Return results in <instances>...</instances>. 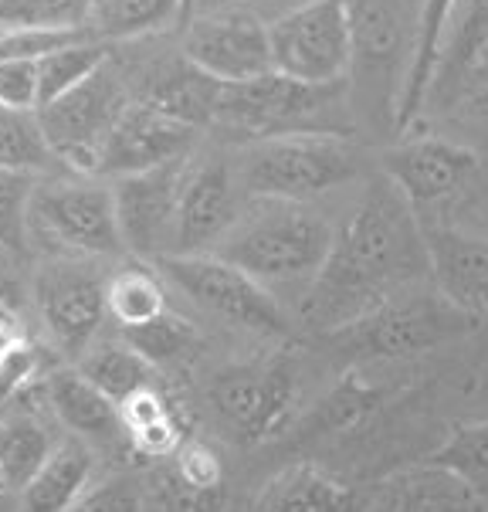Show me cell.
I'll return each mask as SVG.
<instances>
[{"label":"cell","mask_w":488,"mask_h":512,"mask_svg":"<svg viewBox=\"0 0 488 512\" xmlns=\"http://www.w3.org/2000/svg\"><path fill=\"white\" fill-rule=\"evenodd\" d=\"M427 279L424 224L407 197L380 177L336 228L326 265L299 299V323L326 336Z\"/></svg>","instance_id":"1"},{"label":"cell","mask_w":488,"mask_h":512,"mask_svg":"<svg viewBox=\"0 0 488 512\" xmlns=\"http://www.w3.org/2000/svg\"><path fill=\"white\" fill-rule=\"evenodd\" d=\"M336 228L319 211L295 201H261L244 207L238 224L211 255L244 268L261 285H305L322 272Z\"/></svg>","instance_id":"2"},{"label":"cell","mask_w":488,"mask_h":512,"mask_svg":"<svg viewBox=\"0 0 488 512\" xmlns=\"http://www.w3.org/2000/svg\"><path fill=\"white\" fill-rule=\"evenodd\" d=\"M475 326L478 319L451 306L441 292H400L397 299L383 302L319 340L346 367H363V363L421 357L444 343L465 340Z\"/></svg>","instance_id":"3"},{"label":"cell","mask_w":488,"mask_h":512,"mask_svg":"<svg viewBox=\"0 0 488 512\" xmlns=\"http://www.w3.org/2000/svg\"><path fill=\"white\" fill-rule=\"evenodd\" d=\"M360 177V150L346 133H289L255 140L238 160L248 197L305 204Z\"/></svg>","instance_id":"4"},{"label":"cell","mask_w":488,"mask_h":512,"mask_svg":"<svg viewBox=\"0 0 488 512\" xmlns=\"http://www.w3.org/2000/svg\"><path fill=\"white\" fill-rule=\"evenodd\" d=\"M346 92L339 85H309L282 72H268L244 82H221L214 126L234 140H272L289 133H339L333 109Z\"/></svg>","instance_id":"5"},{"label":"cell","mask_w":488,"mask_h":512,"mask_svg":"<svg viewBox=\"0 0 488 512\" xmlns=\"http://www.w3.org/2000/svg\"><path fill=\"white\" fill-rule=\"evenodd\" d=\"M163 282L177 285L194 306L211 312L221 323L244 329L261 340H289L292 319L268 292V285L251 279L244 268L217 255H163L156 258Z\"/></svg>","instance_id":"6"},{"label":"cell","mask_w":488,"mask_h":512,"mask_svg":"<svg viewBox=\"0 0 488 512\" xmlns=\"http://www.w3.org/2000/svg\"><path fill=\"white\" fill-rule=\"evenodd\" d=\"M299 401V370L285 350L238 363L214 377L211 407L224 428L244 445H261L292 424Z\"/></svg>","instance_id":"7"},{"label":"cell","mask_w":488,"mask_h":512,"mask_svg":"<svg viewBox=\"0 0 488 512\" xmlns=\"http://www.w3.org/2000/svg\"><path fill=\"white\" fill-rule=\"evenodd\" d=\"M275 72L309 85L346 82L356 58L350 0H309L268 24Z\"/></svg>","instance_id":"8"},{"label":"cell","mask_w":488,"mask_h":512,"mask_svg":"<svg viewBox=\"0 0 488 512\" xmlns=\"http://www.w3.org/2000/svg\"><path fill=\"white\" fill-rule=\"evenodd\" d=\"M31 228L65 258L126 255L112 184L99 180H51L38 184L31 201Z\"/></svg>","instance_id":"9"},{"label":"cell","mask_w":488,"mask_h":512,"mask_svg":"<svg viewBox=\"0 0 488 512\" xmlns=\"http://www.w3.org/2000/svg\"><path fill=\"white\" fill-rule=\"evenodd\" d=\"M129 99L133 95L122 89L116 72L106 65L102 72L85 78L78 89L38 109L41 129H45L48 146L61 167L78 177H99L102 150H106L112 126Z\"/></svg>","instance_id":"10"},{"label":"cell","mask_w":488,"mask_h":512,"mask_svg":"<svg viewBox=\"0 0 488 512\" xmlns=\"http://www.w3.org/2000/svg\"><path fill=\"white\" fill-rule=\"evenodd\" d=\"M102 275L89 258H51L34 279V302L51 343L68 357H82L109 316Z\"/></svg>","instance_id":"11"},{"label":"cell","mask_w":488,"mask_h":512,"mask_svg":"<svg viewBox=\"0 0 488 512\" xmlns=\"http://www.w3.org/2000/svg\"><path fill=\"white\" fill-rule=\"evenodd\" d=\"M241 197L244 187L228 160L221 156L190 160L167 255H211L224 234L238 224L244 211Z\"/></svg>","instance_id":"12"},{"label":"cell","mask_w":488,"mask_h":512,"mask_svg":"<svg viewBox=\"0 0 488 512\" xmlns=\"http://www.w3.org/2000/svg\"><path fill=\"white\" fill-rule=\"evenodd\" d=\"M187 160L167 163L146 173H129V177L112 180V197H116V218L126 251L143 262H156L170 251L173 224H177L180 187L187 177Z\"/></svg>","instance_id":"13"},{"label":"cell","mask_w":488,"mask_h":512,"mask_svg":"<svg viewBox=\"0 0 488 512\" xmlns=\"http://www.w3.org/2000/svg\"><path fill=\"white\" fill-rule=\"evenodd\" d=\"M200 129L180 123L167 112L146 106V102L129 99L112 126L106 150L99 160V177H129V173H146L167 163L187 160L197 143Z\"/></svg>","instance_id":"14"},{"label":"cell","mask_w":488,"mask_h":512,"mask_svg":"<svg viewBox=\"0 0 488 512\" xmlns=\"http://www.w3.org/2000/svg\"><path fill=\"white\" fill-rule=\"evenodd\" d=\"M380 163H383V177L407 197V204L421 218L424 207L448 201L465 184H472V177L482 167V156L472 146L424 136V140L394 146L390 153H383Z\"/></svg>","instance_id":"15"},{"label":"cell","mask_w":488,"mask_h":512,"mask_svg":"<svg viewBox=\"0 0 488 512\" xmlns=\"http://www.w3.org/2000/svg\"><path fill=\"white\" fill-rule=\"evenodd\" d=\"M183 34V58L221 82L275 72L268 24L255 17H194Z\"/></svg>","instance_id":"16"},{"label":"cell","mask_w":488,"mask_h":512,"mask_svg":"<svg viewBox=\"0 0 488 512\" xmlns=\"http://www.w3.org/2000/svg\"><path fill=\"white\" fill-rule=\"evenodd\" d=\"M431 282L451 306L475 319L488 316V238L448 224H424Z\"/></svg>","instance_id":"17"},{"label":"cell","mask_w":488,"mask_h":512,"mask_svg":"<svg viewBox=\"0 0 488 512\" xmlns=\"http://www.w3.org/2000/svg\"><path fill=\"white\" fill-rule=\"evenodd\" d=\"M48 418L55 414L45 394V377L21 390L14 401L0 404V472L7 489L21 492L58 448L61 438L51 435Z\"/></svg>","instance_id":"18"},{"label":"cell","mask_w":488,"mask_h":512,"mask_svg":"<svg viewBox=\"0 0 488 512\" xmlns=\"http://www.w3.org/2000/svg\"><path fill=\"white\" fill-rule=\"evenodd\" d=\"M363 512H488V502L455 472L421 462L387 475Z\"/></svg>","instance_id":"19"},{"label":"cell","mask_w":488,"mask_h":512,"mask_svg":"<svg viewBox=\"0 0 488 512\" xmlns=\"http://www.w3.org/2000/svg\"><path fill=\"white\" fill-rule=\"evenodd\" d=\"M360 492L312 462L285 465L265 482L251 512H363Z\"/></svg>","instance_id":"20"},{"label":"cell","mask_w":488,"mask_h":512,"mask_svg":"<svg viewBox=\"0 0 488 512\" xmlns=\"http://www.w3.org/2000/svg\"><path fill=\"white\" fill-rule=\"evenodd\" d=\"M129 95L194 129H211L217 95H221V78L200 72L187 58H177V62H167L163 68H153L139 82V89Z\"/></svg>","instance_id":"21"},{"label":"cell","mask_w":488,"mask_h":512,"mask_svg":"<svg viewBox=\"0 0 488 512\" xmlns=\"http://www.w3.org/2000/svg\"><path fill=\"white\" fill-rule=\"evenodd\" d=\"M163 512H224L228 479L211 445L187 438L170 462H163Z\"/></svg>","instance_id":"22"},{"label":"cell","mask_w":488,"mask_h":512,"mask_svg":"<svg viewBox=\"0 0 488 512\" xmlns=\"http://www.w3.org/2000/svg\"><path fill=\"white\" fill-rule=\"evenodd\" d=\"M122 438L139 462H170L187 445L183 414L160 380L122 404Z\"/></svg>","instance_id":"23"},{"label":"cell","mask_w":488,"mask_h":512,"mask_svg":"<svg viewBox=\"0 0 488 512\" xmlns=\"http://www.w3.org/2000/svg\"><path fill=\"white\" fill-rule=\"evenodd\" d=\"M51 414L75 438L122 435V411L78 367H58L45 377Z\"/></svg>","instance_id":"24"},{"label":"cell","mask_w":488,"mask_h":512,"mask_svg":"<svg viewBox=\"0 0 488 512\" xmlns=\"http://www.w3.org/2000/svg\"><path fill=\"white\" fill-rule=\"evenodd\" d=\"M458 0H421V14H417V28L411 41V58H407V72L400 82V95L394 106V123L397 129H407L424 106L431 102V85H434V68H438L441 41L448 31V21L455 14Z\"/></svg>","instance_id":"25"},{"label":"cell","mask_w":488,"mask_h":512,"mask_svg":"<svg viewBox=\"0 0 488 512\" xmlns=\"http://www.w3.org/2000/svg\"><path fill=\"white\" fill-rule=\"evenodd\" d=\"M394 397V390L373 384L366 380L360 370H346L336 380V387L329 390L322 401L312 407L302 418L295 438L299 441H319V438H336V435H350V431L363 428L370 418L387 407V401Z\"/></svg>","instance_id":"26"},{"label":"cell","mask_w":488,"mask_h":512,"mask_svg":"<svg viewBox=\"0 0 488 512\" xmlns=\"http://www.w3.org/2000/svg\"><path fill=\"white\" fill-rule=\"evenodd\" d=\"M95 455L85 438H61L34 479L21 489L17 512H72L75 502L89 492Z\"/></svg>","instance_id":"27"},{"label":"cell","mask_w":488,"mask_h":512,"mask_svg":"<svg viewBox=\"0 0 488 512\" xmlns=\"http://www.w3.org/2000/svg\"><path fill=\"white\" fill-rule=\"evenodd\" d=\"M488 48V0H458L441 41L431 95H448Z\"/></svg>","instance_id":"28"},{"label":"cell","mask_w":488,"mask_h":512,"mask_svg":"<svg viewBox=\"0 0 488 512\" xmlns=\"http://www.w3.org/2000/svg\"><path fill=\"white\" fill-rule=\"evenodd\" d=\"M78 370L92 380L109 401L129 404L139 390L153 387L160 380V370L150 367L129 343H106V346H89V350L78 357Z\"/></svg>","instance_id":"29"},{"label":"cell","mask_w":488,"mask_h":512,"mask_svg":"<svg viewBox=\"0 0 488 512\" xmlns=\"http://www.w3.org/2000/svg\"><path fill=\"white\" fill-rule=\"evenodd\" d=\"M89 28L109 45L180 28V0H95Z\"/></svg>","instance_id":"30"},{"label":"cell","mask_w":488,"mask_h":512,"mask_svg":"<svg viewBox=\"0 0 488 512\" xmlns=\"http://www.w3.org/2000/svg\"><path fill=\"white\" fill-rule=\"evenodd\" d=\"M112 62V45L99 38L72 41L38 58V109L51 106L65 92L78 89L85 78L102 72Z\"/></svg>","instance_id":"31"},{"label":"cell","mask_w":488,"mask_h":512,"mask_svg":"<svg viewBox=\"0 0 488 512\" xmlns=\"http://www.w3.org/2000/svg\"><path fill=\"white\" fill-rule=\"evenodd\" d=\"M122 343H129L150 367L167 370V367H183V363L194 360L200 350V333L180 312H160L150 323L126 326L122 329Z\"/></svg>","instance_id":"32"},{"label":"cell","mask_w":488,"mask_h":512,"mask_svg":"<svg viewBox=\"0 0 488 512\" xmlns=\"http://www.w3.org/2000/svg\"><path fill=\"white\" fill-rule=\"evenodd\" d=\"M0 170H24V173L65 170L58 163V156L51 153L38 112L11 109L0 102Z\"/></svg>","instance_id":"33"},{"label":"cell","mask_w":488,"mask_h":512,"mask_svg":"<svg viewBox=\"0 0 488 512\" xmlns=\"http://www.w3.org/2000/svg\"><path fill=\"white\" fill-rule=\"evenodd\" d=\"M109 316L126 329L150 323L160 312H167V289H163V275L146 265H122L106 285Z\"/></svg>","instance_id":"34"},{"label":"cell","mask_w":488,"mask_h":512,"mask_svg":"<svg viewBox=\"0 0 488 512\" xmlns=\"http://www.w3.org/2000/svg\"><path fill=\"white\" fill-rule=\"evenodd\" d=\"M427 462L455 472L488 502V421L455 424L448 438L427 455Z\"/></svg>","instance_id":"35"},{"label":"cell","mask_w":488,"mask_h":512,"mask_svg":"<svg viewBox=\"0 0 488 512\" xmlns=\"http://www.w3.org/2000/svg\"><path fill=\"white\" fill-rule=\"evenodd\" d=\"M95 0H0V31L85 28Z\"/></svg>","instance_id":"36"},{"label":"cell","mask_w":488,"mask_h":512,"mask_svg":"<svg viewBox=\"0 0 488 512\" xmlns=\"http://www.w3.org/2000/svg\"><path fill=\"white\" fill-rule=\"evenodd\" d=\"M38 173L24 170H0V248L17 251L28 241L31 228V201L38 190Z\"/></svg>","instance_id":"37"},{"label":"cell","mask_w":488,"mask_h":512,"mask_svg":"<svg viewBox=\"0 0 488 512\" xmlns=\"http://www.w3.org/2000/svg\"><path fill=\"white\" fill-rule=\"evenodd\" d=\"M0 102L38 112V62H0Z\"/></svg>","instance_id":"38"},{"label":"cell","mask_w":488,"mask_h":512,"mask_svg":"<svg viewBox=\"0 0 488 512\" xmlns=\"http://www.w3.org/2000/svg\"><path fill=\"white\" fill-rule=\"evenodd\" d=\"M38 350H34L31 343H21L17 350L7 353L4 360H0V404L14 401L21 390H28L38 377Z\"/></svg>","instance_id":"39"},{"label":"cell","mask_w":488,"mask_h":512,"mask_svg":"<svg viewBox=\"0 0 488 512\" xmlns=\"http://www.w3.org/2000/svg\"><path fill=\"white\" fill-rule=\"evenodd\" d=\"M72 512H139V496L126 479H112V482L92 485V489L75 502Z\"/></svg>","instance_id":"40"},{"label":"cell","mask_w":488,"mask_h":512,"mask_svg":"<svg viewBox=\"0 0 488 512\" xmlns=\"http://www.w3.org/2000/svg\"><path fill=\"white\" fill-rule=\"evenodd\" d=\"M21 343H24V336H21V329H17V323L7 316V312H0V360H4L11 350H17Z\"/></svg>","instance_id":"41"},{"label":"cell","mask_w":488,"mask_h":512,"mask_svg":"<svg viewBox=\"0 0 488 512\" xmlns=\"http://www.w3.org/2000/svg\"><path fill=\"white\" fill-rule=\"evenodd\" d=\"M194 4L197 0H180V28L177 31H183L190 21H194Z\"/></svg>","instance_id":"42"},{"label":"cell","mask_w":488,"mask_h":512,"mask_svg":"<svg viewBox=\"0 0 488 512\" xmlns=\"http://www.w3.org/2000/svg\"><path fill=\"white\" fill-rule=\"evenodd\" d=\"M482 102H485V106H488V92H485V99H482Z\"/></svg>","instance_id":"43"}]
</instances>
